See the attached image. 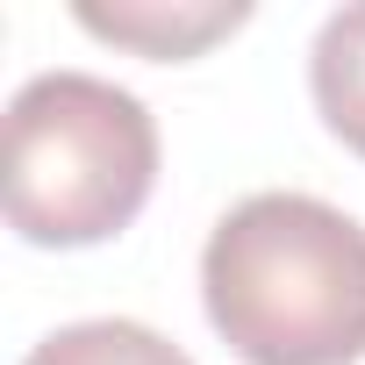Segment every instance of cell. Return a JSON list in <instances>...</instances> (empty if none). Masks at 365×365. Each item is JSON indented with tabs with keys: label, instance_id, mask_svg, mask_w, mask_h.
<instances>
[{
	"label": "cell",
	"instance_id": "1",
	"mask_svg": "<svg viewBox=\"0 0 365 365\" xmlns=\"http://www.w3.org/2000/svg\"><path fill=\"white\" fill-rule=\"evenodd\" d=\"M201 308L244 365H358L365 222L315 194L237 201L201 251Z\"/></svg>",
	"mask_w": 365,
	"mask_h": 365
},
{
	"label": "cell",
	"instance_id": "2",
	"mask_svg": "<svg viewBox=\"0 0 365 365\" xmlns=\"http://www.w3.org/2000/svg\"><path fill=\"white\" fill-rule=\"evenodd\" d=\"M158 187V122L93 72H36L8 101V230L36 251L122 237Z\"/></svg>",
	"mask_w": 365,
	"mask_h": 365
},
{
	"label": "cell",
	"instance_id": "3",
	"mask_svg": "<svg viewBox=\"0 0 365 365\" xmlns=\"http://www.w3.org/2000/svg\"><path fill=\"white\" fill-rule=\"evenodd\" d=\"M251 22L244 0H115V8H101V0H79V29L101 36V43H122L136 58H158V65H187L201 58L208 43L237 36Z\"/></svg>",
	"mask_w": 365,
	"mask_h": 365
},
{
	"label": "cell",
	"instance_id": "4",
	"mask_svg": "<svg viewBox=\"0 0 365 365\" xmlns=\"http://www.w3.org/2000/svg\"><path fill=\"white\" fill-rule=\"evenodd\" d=\"M308 86H315V115L329 122V136L365 158V0L336 8L308 51Z\"/></svg>",
	"mask_w": 365,
	"mask_h": 365
},
{
	"label": "cell",
	"instance_id": "5",
	"mask_svg": "<svg viewBox=\"0 0 365 365\" xmlns=\"http://www.w3.org/2000/svg\"><path fill=\"white\" fill-rule=\"evenodd\" d=\"M22 365H194L172 336H158L150 322L129 315H101V322H65L51 329Z\"/></svg>",
	"mask_w": 365,
	"mask_h": 365
}]
</instances>
